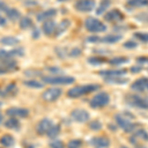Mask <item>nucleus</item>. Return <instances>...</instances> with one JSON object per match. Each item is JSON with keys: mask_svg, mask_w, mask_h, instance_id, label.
<instances>
[{"mask_svg": "<svg viewBox=\"0 0 148 148\" xmlns=\"http://www.w3.org/2000/svg\"><path fill=\"white\" fill-rule=\"evenodd\" d=\"M106 81L111 84H123L127 82V79L121 77V76H114V77H106Z\"/></svg>", "mask_w": 148, "mask_h": 148, "instance_id": "c756f323", "label": "nucleus"}, {"mask_svg": "<svg viewBox=\"0 0 148 148\" xmlns=\"http://www.w3.org/2000/svg\"><path fill=\"white\" fill-rule=\"evenodd\" d=\"M114 119H116V123L120 125V127L123 128L125 132H130V131H132L135 128V126H136L135 125H133L132 123H130L126 118L121 116V114H116Z\"/></svg>", "mask_w": 148, "mask_h": 148, "instance_id": "9d476101", "label": "nucleus"}, {"mask_svg": "<svg viewBox=\"0 0 148 148\" xmlns=\"http://www.w3.org/2000/svg\"><path fill=\"white\" fill-rule=\"evenodd\" d=\"M125 101L130 106L134 107V108L143 109V110L148 109V100L140 96H137V95H130V96H127Z\"/></svg>", "mask_w": 148, "mask_h": 148, "instance_id": "20e7f679", "label": "nucleus"}, {"mask_svg": "<svg viewBox=\"0 0 148 148\" xmlns=\"http://www.w3.org/2000/svg\"><path fill=\"white\" fill-rule=\"evenodd\" d=\"M134 37L137 38L139 40H141L143 42H148V33H135L134 34Z\"/></svg>", "mask_w": 148, "mask_h": 148, "instance_id": "e433bc0d", "label": "nucleus"}, {"mask_svg": "<svg viewBox=\"0 0 148 148\" xmlns=\"http://www.w3.org/2000/svg\"><path fill=\"white\" fill-rule=\"evenodd\" d=\"M81 145H82V141L79 139H73L70 140L67 144L68 148H80Z\"/></svg>", "mask_w": 148, "mask_h": 148, "instance_id": "c9c22d12", "label": "nucleus"}, {"mask_svg": "<svg viewBox=\"0 0 148 148\" xmlns=\"http://www.w3.org/2000/svg\"><path fill=\"white\" fill-rule=\"evenodd\" d=\"M7 10H8V6L6 5V3L3 0H0V11L6 12Z\"/></svg>", "mask_w": 148, "mask_h": 148, "instance_id": "49530a36", "label": "nucleus"}, {"mask_svg": "<svg viewBox=\"0 0 148 148\" xmlns=\"http://www.w3.org/2000/svg\"><path fill=\"white\" fill-rule=\"evenodd\" d=\"M127 4L131 7H144L148 5V0H128Z\"/></svg>", "mask_w": 148, "mask_h": 148, "instance_id": "2f4dec72", "label": "nucleus"}, {"mask_svg": "<svg viewBox=\"0 0 148 148\" xmlns=\"http://www.w3.org/2000/svg\"><path fill=\"white\" fill-rule=\"evenodd\" d=\"M89 126H90V128H91L92 130H101V128H102V125L98 121H91Z\"/></svg>", "mask_w": 148, "mask_h": 148, "instance_id": "58836bf2", "label": "nucleus"}, {"mask_svg": "<svg viewBox=\"0 0 148 148\" xmlns=\"http://www.w3.org/2000/svg\"><path fill=\"white\" fill-rule=\"evenodd\" d=\"M99 89V86L95 84L89 85H82V86H76L74 88H71L67 92V96L69 98H78L83 95H87L89 93H92Z\"/></svg>", "mask_w": 148, "mask_h": 148, "instance_id": "f257e3e1", "label": "nucleus"}, {"mask_svg": "<svg viewBox=\"0 0 148 148\" xmlns=\"http://www.w3.org/2000/svg\"><path fill=\"white\" fill-rule=\"evenodd\" d=\"M127 61L128 60L125 57H114V58H112L109 62L111 64H113V65H120V64L125 63V62H127Z\"/></svg>", "mask_w": 148, "mask_h": 148, "instance_id": "f704fd0d", "label": "nucleus"}, {"mask_svg": "<svg viewBox=\"0 0 148 148\" xmlns=\"http://www.w3.org/2000/svg\"><path fill=\"white\" fill-rule=\"evenodd\" d=\"M121 148H127V147H126V146H121Z\"/></svg>", "mask_w": 148, "mask_h": 148, "instance_id": "864d4df0", "label": "nucleus"}, {"mask_svg": "<svg viewBox=\"0 0 148 148\" xmlns=\"http://www.w3.org/2000/svg\"><path fill=\"white\" fill-rule=\"evenodd\" d=\"M52 125H53V123H51V121L49 119H42V121H40V123L37 125V132L40 135L47 134Z\"/></svg>", "mask_w": 148, "mask_h": 148, "instance_id": "f8f14e48", "label": "nucleus"}, {"mask_svg": "<svg viewBox=\"0 0 148 148\" xmlns=\"http://www.w3.org/2000/svg\"><path fill=\"white\" fill-rule=\"evenodd\" d=\"M32 37L34 38V39H39V38H40V31L38 30L37 28H34V30H33Z\"/></svg>", "mask_w": 148, "mask_h": 148, "instance_id": "de8ad7c7", "label": "nucleus"}, {"mask_svg": "<svg viewBox=\"0 0 148 148\" xmlns=\"http://www.w3.org/2000/svg\"><path fill=\"white\" fill-rule=\"evenodd\" d=\"M56 15V9H49V10L42 11L37 15V20L39 22H42V21L49 20L51 18L54 17Z\"/></svg>", "mask_w": 148, "mask_h": 148, "instance_id": "a211bd4d", "label": "nucleus"}, {"mask_svg": "<svg viewBox=\"0 0 148 148\" xmlns=\"http://www.w3.org/2000/svg\"><path fill=\"white\" fill-rule=\"evenodd\" d=\"M0 144L3 147L10 148L15 144V139L11 134H4L0 137Z\"/></svg>", "mask_w": 148, "mask_h": 148, "instance_id": "6ab92c4d", "label": "nucleus"}, {"mask_svg": "<svg viewBox=\"0 0 148 148\" xmlns=\"http://www.w3.org/2000/svg\"><path fill=\"white\" fill-rule=\"evenodd\" d=\"M56 52L57 54H58V56L60 57V58H64V57L66 56V52L63 51V49H60V47H56Z\"/></svg>", "mask_w": 148, "mask_h": 148, "instance_id": "37998d69", "label": "nucleus"}, {"mask_svg": "<svg viewBox=\"0 0 148 148\" xmlns=\"http://www.w3.org/2000/svg\"><path fill=\"white\" fill-rule=\"evenodd\" d=\"M110 102V96L107 93L101 92L99 94H97L96 96L93 97V99L90 102V106L94 109L98 108H103V107L107 106Z\"/></svg>", "mask_w": 148, "mask_h": 148, "instance_id": "39448f33", "label": "nucleus"}, {"mask_svg": "<svg viewBox=\"0 0 148 148\" xmlns=\"http://www.w3.org/2000/svg\"><path fill=\"white\" fill-rule=\"evenodd\" d=\"M131 90L139 93L148 92V78H140V79H137L131 85Z\"/></svg>", "mask_w": 148, "mask_h": 148, "instance_id": "ddd939ff", "label": "nucleus"}, {"mask_svg": "<svg viewBox=\"0 0 148 148\" xmlns=\"http://www.w3.org/2000/svg\"><path fill=\"white\" fill-rule=\"evenodd\" d=\"M123 18H125V16L118 9H114V10L109 11L105 15V20L108 21V22H120V21L123 20Z\"/></svg>", "mask_w": 148, "mask_h": 148, "instance_id": "4468645a", "label": "nucleus"}, {"mask_svg": "<svg viewBox=\"0 0 148 148\" xmlns=\"http://www.w3.org/2000/svg\"><path fill=\"white\" fill-rule=\"evenodd\" d=\"M85 28L91 33H103L107 30V27L104 23L96 18L89 17L85 20Z\"/></svg>", "mask_w": 148, "mask_h": 148, "instance_id": "7ed1b4c3", "label": "nucleus"}, {"mask_svg": "<svg viewBox=\"0 0 148 148\" xmlns=\"http://www.w3.org/2000/svg\"><path fill=\"white\" fill-rule=\"evenodd\" d=\"M11 52H12V56H13L14 57L24 56V51H23V49H12Z\"/></svg>", "mask_w": 148, "mask_h": 148, "instance_id": "a19ab883", "label": "nucleus"}, {"mask_svg": "<svg viewBox=\"0 0 148 148\" xmlns=\"http://www.w3.org/2000/svg\"><path fill=\"white\" fill-rule=\"evenodd\" d=\"M131 139H140L143 141H148V133L146 130H138L136 132L133 134V136H131Z\"/></svg>", "mask_w": 148, "mask_h": 148, "instance_id": "cd10ccee", "label": "nucleus"}, {"mask_svg": "<svg viewBox=\"0 0 148 148\" xmlns=\"http://www.w3.org/2000/svg\"><path fill=\"white\" fill-rule=\"evenodd\" d=\"M14 58V56H12V52L4 51V49H0V61H6L9 59Z\"/></svg>", "mask_w": 148, "mask_h": 148, "instance_id": "72a5a7b5", "label": "nucleus"}, {"mask_svg": "<svg viewBox=\"0 0 148 148\" xmlns=\"http://www.w3.org/2000/svg\"><path fill=\"white\" fill-rule=\"evenodd\" d=\"M74 7L79 12H90L95 8V1L94 0H77Z\"/></svg>", "mask_w": 148, "mask_h": 148, "instance_id": "1a4fd4ad", "label": "nucleus"}, {"mask_svg": "<svg viewBox=\"0 0 148 148\" xmlns=\"http://www.w3.org/2000/svg\"><path fill=\"white\" fill-rule=\"evenodd\" d=\"M42 80L49 85H69L75 81L71 76H42Z\"/></svg>", "mask_w": 148, "mask_h": 148, "instance_id": "f03ea898", "label": "nucleus"}, {"mask_svg": "<svg viewBox=\"0 0 148 148\" xmlns=\"http://www.w3.org/2000/svg\"><path fill=\"white\" fill-rule=\"evenodd\" d=\"M4 125L7 128H10V130H19L20 128V123L16 118H10L9 120H7L4 123Z\"/></svg>", "mask_w": 148, "mask_h": 148, "instance_id": "393cba45", "label": "nucleus"}, {"mask_svg": "<svg viewBox=\"0 0 148 148\" xmlns=\"http://www.w3.org/2000/svg\"><path fill=\"white\" fill-rule=\"evenodd\" d=\"M121 40V35H108L106 37L102 38L101 42H106V44H114V42H118Z\"/></svg>", "mask_w": 148, "mask_h": 148, "instance_id": "a878e982", "label": "nucleus"}, {"mask_svg": "<svg viewBox=\"0 0 148 148\" xmlns=\"http://www.w3.org/2000/svg\"><path fill=\"white\" fill-rule=\"evenodd\" d=\"M69 26H70V21L67 20V19H64V20H62L58 25L56 26V33H54V34H56V37L62 35L63 33L69 28Z\"/></svg>", "mask_w": 148, "mask_h": 148, "instance_id": "412c9836", "label": "nucleus"}, {"mask_svg": "<svg viewBox=\"0 0 148 148\" xmlns=\"http://www.w3.org/2000/svg\"><path fill=\"white\" fill-rule=\"evenodd\" d=\"M126 73L125 69H114V70H103L100 71V75L106 76V77H114V76H121Z\"/></svg>", "mask_w": 148, "mask_h": 148, "instance_id": "4be33fe9", "label": "nucleus"}, {"mask_svg": "<svg viewBox=\"0 0 148 148\" xmlns=\"http://www.w3.org/2000/svg\"><path fill=\"white\" fill-rule=\"evenodd\" d=\"M6 114L10 118H21L26 119L30 116V111L25 108H18V107H11L6 110Z\"/></svg>", "mask_w": 148, "mask_h": 148, "instance_id": "0eeeda50", "label": "nucleus"}, {"mask_svg": "<svg viewBox=\"0 0 148 148\" xmlns=\"http://www.w3.org/2000/svg\"><path fill=\"white\" fill-rule=\"evenodd\" d=\"M123 47H126V49H134V47H137V44L135 42H132V40H128L123 44Z\"/></svg>", "mask_w": 148, "mask_h": 148, "instance_id": "79ce46f5", "label": "nucleus"}, {"mask_svg": "<svg viewBox=\"0 0 148 148\" xmlns=\"http://www.w3.org/2000/svg\"><path fill=\"white\" fill-rule=\"evenodd\" d=\"M71 118L73 119V121L82 123L89 120L90 116H89V114H88V112L85 111V110L75 109L71 112Z\"/></svg>", "mask_w": 148, "mask_h": 148, "instance_id": "9b49d317", "label": "nucleus"}, {"mask_svg": "<svg viewBox=\"0 0 148 148\" xmlns=\"http://www.w3.org/2000/svg\"><path fill=\"white\" fill-rule=\"evenodd\" d=\"M5 13H6L7 18L10 19V20L13 21V22L20 20V19L22 18V17H21L20 11H19L18 9H16V8H8V10H7Z\"/></svg>", "mask_w": 148, "mask_h": 148, "instance_id": "5701e85b", "label": "nucleus"}, {"mask_svg": "<svg viewBox=\"0 0 148 148\" xmlns=\"http://www.w3.org/2000/svg\"><path fill=\"white\" fill-rule=\"evenodd\" d=\"M18 93V88L15 83H10L4 88V90L0 91V96L3 98H9L15 96Z\"/></svg>", "mask_w": 148, "mask_h": 148, "instance_id": "2eb2a0df", "label": "nucleus"}, {"mask_svg": "<svg viewBox=\"0 0 148 148\" xmlns=\"http://www.w3.org/2000/svg\"><path fill=\"white\" fill-rule=\"evenodd\" d=\"M88 61H89V63L94 64V65H98V64H101L104 62L103 59L98 58V57H90V58L88 59Z\"/></svg>", "mask_w": 148, "mask_h": 148, "instance_id": "ea45409f", "label": "nucleus"}, {"mask_svg": "<svg viewBox=\"0 0 148 148\" xmlns=\"http://www.w3.org/2000/svg\"><path fill=\"white\" fill-rule=\"evenodd\" d=\"M6 23H7V21H6V19L3 17L2 15H0V26H5L6 25Z\"/></svg>", "mask_w": 148, "mask_h": 148, "instance_id": "09e8293b", "label": "nucleus"}, {"mask_svg": "<svg viewBox=\"0 0 148 148\" xmlns=\"http://www.w3.org/2000/svg\"><path fill=\"white\" fill-rule=\"evenodd\" d=\"M20 42L19 39L16 37H11V36H7V37H3L0 39V44L6 47H12V46H17Z\"/></svg>", "mask_w": 148, "mask_h": 148, "instance_id": "aec40b11", "label": "nucleus"}, {"mask_svg": "<svg viewBox=\"0 0 148 148\" xmlns=\"http://www.w3.org/2000/svg\"><path fill=\"white\" fill-rule=\"evenodd\" d=\"M37 3L38 2H36V1H27V2H25V5L26 6H32V5H37Z\"/></svg>", "mask_w": 148, "mask_h": 148, "instance_id": "8fccbe9b", "label": "nucleus"}, {"mask_svg": "<svg viewBox=\"0 0 148 148\" xmlns=\"http://www.w3.org/2000/svg\"><path fill=\"white\" fill-rule=\"evenodd\" d=\"M68 54L72 57H76L81 54V51L79 49H73L72 51H70V52H68Z\"/></svg>", "mask_w": 148, "mask_h": 148, "instance_id": "c03bdc74", "label": "nucleus"}, {"mask_svg": "<svg viewBox=\"0 0 148 148\" xmlns=\"http://www.w3.org/2000/svg\"><path fill=\"white\" fill-rule=\"evenodd\" d=\"M2 121H3V116H2V114H0V125H1Z\"/></svg>", "mask_w": 148, "mask_h": 148, "instance_id": "3c124183", "label": "nucleus"}, {"mask_svg": "<svg viewBox=\"0 0 148 148\" xmlns=\"http://www.w3.org/2000/svg\"><path fill=\"white\" fill-rule=\"evenodd\" d=\"M24 75L30 78L38 77V76H42V71L37 70V69H28V70L24 71Z\"/></svg>", "mask_w": 148, "mask_h": 148, "instance_id": "473e14b6", "label": "nucleus"}, {"mask_svg": "<svg viewBox=\"0 0 148 148\" xmlns=\"http://www.w3.org/2000/svg\"><path fill=\"white\" fill-rule=\"evenodd\" d=\"M19 26L22 30H27V29L31 28L33 26V21L31 18L29 17H22L20 19L19 22Z\"/></svg>", "mask_w": 148, "mask_h": 148, "instance_id": "bb28decb", "label": "nucleus"}, {"mask_svg": "<svg viewBox=\"0 0 148 148\" xmlns=\"http://www.w3.org/2000/svg\"><path fill=\"white\" fill-rule=\"evenodd\" d=\"M49 147L51 148H64V143L60 140H53L49 143Z\"/></svg>", "mask_w": 148, "mask_h": 148, "instance_id": "4c0bfd02", "label": "nucleus"}, {"mask_svg": "<svg viewBox=\"0 0 148 148\" xmlns=\"http://www.w3.org/2000/svg\"><path fill=\"white\" fill-rule=\"evenodd\" d=\"M23 84L28 88H32V89H40L44 87V83L40 82L38 80H25Z\"/></svg>", "mask_w": 148, "mask_h": 148, "instance_id": "b1692460", "label": "nucleus"}, {"mask_svg": "<svg viewBox=\"0 0 148 148\" xmlns=\"http://www.w3.org/2000/svg\"><path fill=\"white\" fill-rule=\"evenodd\" d=\"M87 40H88V42H101V39H100L99 37H96V36L89 37Z\"/></svg>", "mask_w": 148, "mask_h": 148, "instance_id": "a18cd8bd", "label": "nucleus"}, {"mask_svg": "<svg viewBox=\"0 0 148 148\" xmlns=\"http://www.w3.org/2000/svg\"><path fill=\"white\" fill-rule=\"evenodd\" d=\"M90 143L95 148H107L110 145V140L104 136H98L92 138Z\"/></svg>", "mask_w": 148, "mask_h": 148, "instance_id": "dca6fc26", "label": "nucleus"}, {"mask_svg": "<svg viewBox=\"0 0 148 148\" xmlns=\"http://www.w3.org/2000/svg\"><path fill=\"white\" fill-rule=\"evenodd\" d=\"M42 32H44L47 36H51L53 33H56V22L52 21L51 19L47 20V21H45L44 24H42Z\"/></svg>", "mask_w": 148, "mask_h": 148, "instance_id": "f3484780", "label": "nucleus"}, {"mask_svg": "<svg viewBox=\"0 0 148 148\" xmlns=\"http://www.w3.org/2000/svg\"><path fill=\"white\" fill-rule=\"evenodd\" d=\"M59 132H60V126L58 125H53L47 134L49 138H56L59 134Z\"/></svg>", "mask_w": 148, "mask_h": 148, "instance_id": "7c9ffc66", "label": "nucleus"}, {"mask_svg": "<svg viewBox=\"0 0 148 148\" xmlns=\"http://www.w3.org/2000/svg\"><path fill=\"white\" fill-rule=\"evenodd\" d=\"M111 5V0H102L99 8L97 9V15H102L105 13V11L108 10V8Z\"/></svg>", "mask_w": 148, "mask_h": 148, "instance_id": "c85d7f7f", "label": "nucleus"}, {"mask_svg": "<svg viewBox=\"0 0 148 148\" xmlns=\"http://www.w3.org/2000/svg\"><path fill=\"white\" fill-rule=\"evenodd\" d=\"M61 94H62V90L59 88H49V89H47L46 91L42 92V99L49 103L54 102L61 96Z\"/></svg>", "mask_w": 148, "mask_h": 148, "instance_id": "423d86ee", "label": "nucleus"}, {"mask_svg": "<svg viewBox=\"0 0 148 148\" xmlns=\"http://www.w3.org/2000/svg\"><path fill=\"white\" fill-rule=\"evenodd\" d=\"M17 69V61L14 58L6 61H0V75L6 74L8 72H13V71H16Z\"/></svg>", "mask_w": 148, "mask_h": 148, "instance_id": "6e6552de", "label": "nucleus"}, {"mask_svg": "<svg viewBox=\"0 0 148 148\" xmlns=\"http://www.w3.org/2000/svg\"><path fill=\"white\" fill-rule=\"evenodd\" d=\"M58 1H61V2H63V1H67V0H58Z\"/></svg>", "mask_w": 148, "mask_h": 148, "instance_id": "603ef678", "label": "nucleus"}]
</instances>
